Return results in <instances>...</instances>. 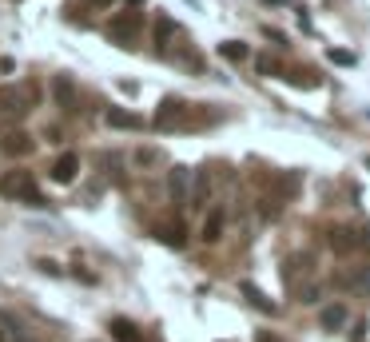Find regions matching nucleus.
Wrapping results in <instances>:
<instances>
[{
  "label": "nucleus",
  "mask_w": 370,
  "mask_h": 342,
  "mask_svg": "<svg viewBox=\"0 0 370 342\" xmlns=\"http://www.w3.org/2000/svg\"><path fill=\"white\" fill-rule=\"evenodd\" d=\"M33 104H36V88H28V84H4L0 88V115L12 120V124L33 112Z\"/></svg>",
  "instance_id": "1"
},
{
  "label": "nucleus",
  "mask_w": 370,
  "mask_h": 342,
  "mask_svg": "<svg viewBox=\"0 0 370 342\" xmlns=\"http://www.w3.org/2000/svg\"><path fill=\"white\" fill-rule=\"evenodd\" d=\"M0 196L4 199H36L40 191H36V180L33 171H8V175H0Z\"/></svg>",
  "instance_id": "2"
},
{
  "label": "nucleus",
  "mask_w": 370,
  "mask_h": 342,
  "mask_svg": "<svg viewBox=\"0 0 370 342\" xmlns=\"http://www.w3.org/2000/svg\"><path fill=\"white\" fill-rule=\"evenodd\" d=\"M140 12H124V17H115L112 24H108V36H112L115 44H131L136 40V32H140Z\"/></svg>",
  "instance_id": "3"
},
{
  "label": "nucleus",
  "mask_w": 370,
  "mask_h": 342,
  "mask_svg": "<svg viewBox=\"0 0 370 342\" xmlns=\"http://www.w3.org/2000/svg\"><path fill=\"white\" fill-rule=\"evenodd\" d=\"M192 167H172L167 171V196L176 199V203H187L192 199Z\"/></svg>",
  "instance_id": "4"
},
{
  "label": "nucleus",
  "mask_w": 370,
  "mask_h": 342,
  "mask_svg": "<svg viewBox=\"0 0 370 342\" xmlns=\"http://www.w3.org/2000/svg\"><path fill=\"white\" fill-rule=\"evenodd\" d=\"M76 175H80V155L76 151H64L60 160L52 163V180L56 183H76Z\"/></svg>",
  "instance_id": "5"
},
{
  "label": "nucleus",
  "mask_w": 370,
  "mask_h": 342,
  "mask_svg": "<svg viewBox=\"0 0 370 342\" xmlns=\"http://www.w3.org/2000/svg\"><path fill=\"white\" fill-rule=\"evenodd\" d=\"M179 120H183V104L179 99H163L160 112H156V128L172 131V128H179Z\"/></svg>",
  "instance_id": "6"
},
{
  "label": "nucleus",
  "mask_w": 370,
  "mask_h": 342,
  "mask_svg": "<svg viewBox=\"0 0 370 342\" xmlns=\"http://www.w3.org/2000/svg\"><path fill=\"white\" fill-rule=\"evenodd\" d=\"M52 92H56V104H60L64 112H76V84H72V76H56V80H52Z\"/></svg>",
  "instance_id": "7"
},
{
  "label": "nucleus",
  "mask_w": 370,
  "mask_h": 342,
  "mask_svg": "<svg viewBox=\"0 0 370 342\" xmlns=\"http://www.w3.org/2000/svg\"><path fill=\"white\" fill-rule=\"evenodd\" d=\"M0 151H4V155H12V160H20V155H28V151H33V135H24V131H12V135H4Z\"/></svg>",
  "instance_id": "8"
},
{
  "label": "nucleus",
  "mask_w": 370,
  "mask_h": 342,
  "mask_svg": "<svg viewBox=\"0 0 370 342\" xmlns=\"http://www.w3.org/2000/svg\"><path fill=\"white\" fill-rule=\"evenodd\" d=\"M108 330H112V342H144L140 326L128 323V319H112V323H108Z\"/></svg>",
  "instance_id": "9"
},
{
  "label": "nucleus",
  "mask_w": 370,
  "mask_h": 342,
  "mask_svg": "<svg viewBox=\"0 0 370 342\" xmlns=\"http://www.w3.org/2000/svg\"><path fill=\"white\" fill-rule=\"evenodd\" d=\"M207 196H211V175L207 171H195V187H192V199H187V203H192V207H203Z\"/></svg>",
  "instance_id": "10"
},
{
  "label": "nucleus",
  "mask_w": 370,
  "mask_h": 342,
  "mask_svg": "<svg viewBox=\"0 0 370 342\" xmlns=\"http://www.w3.org/2000/svg\"><path fill=\"white\" fill-rule=\"evenodd\" d=\"M219 235H223V211L215 207V211L203 219V243H219Z\"/></svg>",
  "instance_id": "11"
},
{
  "label": "nucleus",
  "mask_w": 370,
  "mask_h": 342,
  "mask_svg": "<svg viewBox=\"0 0 370 342\" xmlns=\"http://www.w3.org/2000/svg\"><path fill=\"white\" fill-rule=\"evenodd\" d=\"M319 323L326 326V330H338V326L346 323V307H342V303H335V307H322Z\"/></svg>",
  "instance_id": "12"
},
{
  "label": "nucleus",
  "mask_w": 370,
  "mask_h": 342,
  "mask_svg": "<svg viewBox=\"0 0 370 342\" xmlns=\"http://www.w3.org/2000/svg\"><path fill=\"white\" fill-rule=\"evenodd\" d=\"M108 124H112V128H144V120L124 112V108H108Z\"/></svg>",
  "instance_id": "13"
},
{
  "label": "nucleus",
  "mask_w": 370,
  "mask_h": 342,
  "mask_svg": "<svg viewBox=\"0 0 370 342\" xmlns=\"http://www.w3.org/2000/svg\"><path fill=\"white\" fill-rule=\"evenodd\" d=\"M219 56H223V60H235V64H239V60H247V56H251V48H247L243 40H223V44H219Z\"/></svg>",
  "instance_id": "14"
},
{
  "label": "nucleus",
  "mask_w": 370,
  "mask_h": 342,
  "mask_svg": "<svg viewBox=\"0 0 370 342\" xmlns=\"http://www.w3.org/2000/svg\"><path fill=\"white\" fill-rule=\"evenodd\" d=\"M326 243H331V251H338V255H342V251H351L358 239H351V231H346V227H335L331 235H326Z\"/></svg>",
  "instance_id": "15"
},
{
  "label": "nucleus",
  "mask_w": 370,
  "mask_h": 342,
  "mask_svg": "<svg viewBox=\"0 0 370 342\" xmlns=\"http://www.w3.org/2000/svg\"><path fill=\"white\" fill-rule=\"evenodd\" d=\"M156 235H160V243L176 247V251H179V247H183V243H187V239H183V227H179V223H167V227H160V231H156Z\"/></svg>",
  "instance_id": "16"
},
{
  "label": "nucleus",
  "mask_w": 370,
  "mask_h": 342,
  "mask_svg": "<svg viewBox=\"0 0 370 342\" xmlns=\"http://www.w3.org/2000/svg\"><path fill=\"white\" fill-rule=\"evenodd\" d=\"M239 291L247 294V298H251V303H255L259 310H271V314H275V303H271V298H267V294H263V291H259V287H251V283H243Z\"/></svg>",
  "instance_id": "17"
},
{
  "label": "nucleus",
  "mask_w": 370,
  "mask_h": 342,
  "mask_svg": "<svg viewBox=\"0 0 370 342\" xmlns=\"http://www.w3.org/2000/svg\"><path fill=\"white\" fill-rule=\"evenodd\" d=\"M172 36H176V20L160 17V24H156V44H160V48H167V40H172Z\"/></svg>",
  "instance_id": "18"
},
{
  "label": "nucleus",
  "mask_w": 370,
  "mask_h": 342,
  "mask_svg": "<svg viewBox=\"0 0 370 342\" xmlns=\"http://www.w3.org/2000/svg\"><path fill=\"white\" fill-rule=\"evenodd\" d=\"M346 283H351V287H358V291H370V271H358V275H351Z\"/></svg>",
  "instance_id": "19"
},
{
  "label": "nucleus",
  "mask_w": 370,
  "mask_h": 342,
  "mask_svg": "<svg viewBox=\"0 0 370 342\" xmlns=\"http://www.w3.org/2000/svg\"><path fill=\"white\" fill-rule=\"evenodd\" d=\"M136 160H140V163H156V160H160V151H151V147H147V151H140Z\"/></svg>",
  "instance_id": "20"
},
{
  "label": "nucleus",
  "mask_w": 370,
  "mask_h": 342,
  "mask_svg": "<svg viewBox=\"0 0 370 342\" xmlns=\"http://www.w3.org/2000/svg\"><path fill=\"white\" fill-rule=\"evenodd\" d=\"M259 72H267V76H271V72H279V64H275V60H259Z\"/></svg>",
  "instance_id": "21"
},
{
  "label": "nucleus",
  "mask_w": 370,
  "mask_h": 342,
  "mask_svg": "<svg viewBox=\"0 0 370 342\" xmlns=\"http://www.w3.org/2000/svg\"><path fill=\"white\" fill-rule=\"evenodd\" d=\"M259 342H283L279 334H267V330H259Z\"/></svg>",
  "instance_id": "22"
},
{
  "label": "nucleus",
  "mask_w": 370,
  "mask_h": 342,
  "mask_svg": "<svg viewBox=\"0 0 370 342\" xmlns=\"http://www.w3.org/2000/svg\"><path fill=\"white\" fill-rule=\"evenodd\" d=\"M358 243H367V247H370V227H362V235H358Z\"/></svg>",
  "instance_id": "23"
},
{
  "label": "nucleus",
  "mask_w": 370,
  "mask_h": 342,
  "mask_svg": "<svg viewBox=\"0 0 370 342\" xmlns=\"http://www.w3.org/2000/svg\"><path fill=\"white\" fill-rule=\"evenodd\" d=\"M0 342H8V334H4V330H0Z\"/></svg>",
  "instance_id": "24"
},
{
  "label": "nucleus",
  "mask_w": 370,
  "mask_h": 342,
  "mask_svg": "<svg viewBox=\"0 0 370 342\" xmlns=\"http://www.w3.org/2000/svg\"><path fill=\"white\" fill-rule=\"evenodd\" d=\"M271 4H283V0H271Z\"/></svg>",
  "instance_id": "25"
},
{
  "label": "nucleus",
  "mask_w": 370,
  "mask_h": 342,
  "mask_svg": "<svg viewBox=\"0 0 370 342\" xmlns=\"http://www.w3.org/2000/svg\"><path fill=\"white\" fill-rule=\"evenodd\" d=\"M131 4H140V0H131Z\"/></svg>",
  "instance_id": "26"
},
{
  "label": "nucleus",
  "mask_w": 370,
  "mask_h": 342,
  "mask_svg": "<svg viewBox=\"0 0 370 342\" xmlns=\"http://www.w3.org/2000/svg\"><path fill=\"white\" fill-rule=\"evenodd\" d=\"M367 163H370V160H367Z\"/></svg>",
  "instance_id": "27"
}]
</instances>
